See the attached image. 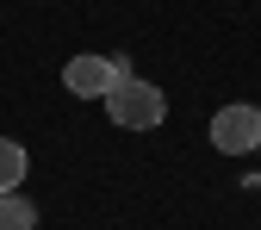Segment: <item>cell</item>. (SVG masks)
Instances as JSON below:
<instances>
[{"label": "cell", "instance_id": "obj_1", "mask_svg": "<svg viewBox=\"0 0 261 230\" xmlns=\"http://www.w3.org/2000/svg\"><path fill=\"white\" fill-rule=\"evenodd\" d=\"M106 118L124 124V131H155L162 118H168V100H162V87L137 81V75H124L112 93H106Z\"/></svg>", "mask_w": 261, "mask_h": 230}, {"label": "cell", "instance_id": "obj_2", "mask_svg": "<svg viewBox=\"0 0 261 230\" xmlns=\"http://www.w3.org/2000/svg\"><path fill=\"white\" fill-rule=\"evenodd\" d=\"M124 75H130L124 56H75L69 69H62V87H69L75 100H106Z\"/></svg>", "mask_w": 261, "mask_h": 230}, {"label": "cell", "instance_id": "obj_3", "mask_svg": "<svg viewBox=\"0 0 261 230\" xmlns=\"http://www.w3.org/2000/svg\"><path fill=\"white\" fill-rule=\"evenodd\" d=\"M212 149H224V156H249V149H261V112L255 106H224L218 118H212Z\"/></svg>", "mask_w": 261, "mask_h": 230}, {"label": "cell", "instance_id": "obj_4", "mask_svg": "<svg viewBox=\"0 0 261 230\" xmlns=\"http://www.w3.org/2000/svg\"><path fill=\"white\" fill-rule=\"evenodd\" d=\"M25 168H31V156H25V143H13V137H0V193H19V187H25Z\"/></svg>", "mask_w": 261, "mask_h": 230}, {"label": "cell", "instance_id": "obj_5", "mask_svg": "<svg viewBox=\"0 0 261 230\" xmlns=\"http://www.w3.org/2000/svg\"><path fill=\"white\" fill-rule=\"evenodd\" d=\"M38 224V206L25 193H0V230H31Z\"/></svg>", "mask_w": 261, "mask_h": 230}]
</instances>
